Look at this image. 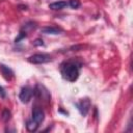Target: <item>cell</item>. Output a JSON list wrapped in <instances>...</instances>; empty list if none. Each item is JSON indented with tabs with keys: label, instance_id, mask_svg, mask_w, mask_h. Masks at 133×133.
<instances>
[{
	"label": "cell",
	"instance_id": "cell-3",
	"mask_svg": "<svg viewBox=\"0 0 133 133\" xmlns=\"http://www.w3.org/2000/svg\"><path fill=\"white\" fill-rule=\"evenodd\" d=\"M76 106L78 107V110L80 111V113H81L83 116H85V115L87 114L89 108H90V101H89L87 98L81 99L78 103H76Z\"/></svg>",
	"mask_w": 133,
	"mask_h": 133
},
{
	"label": "cell",
	"instance_id": "cell-11",
	"mask_svg": "<svg viewBox=\"0 0 133 133\" xmlns=\"http://www.w3.org/2000/svg\"><path fill=\"white\" fill-rule=\"evenodd\" d=\"M69 4H70V6H71L72 8H75V9L78 8V7H80V5H81L80 0H70Z\"/></svg>",
	"mask_w": 133,
	"mask_h": 133
},
{
	"label": "cell",
	"instance_id": "cell-9",
	"mask_svg": "<svg viewBox=\"0 0 133 133\" xmlns=\"http://www.w3.org/2000/svg\"><path fill=\"white\" fill-rule=\"evenodd\" d=\"M38 126H39V125H38V124H36L33 119L28 121V122H27V124H26V128H27V130H28V131H30V132L35 131V130L37 129V127H38Z\"/></svg>",
	"mask_w": 133,
	"mask_h": 133
},
{
	"label": "cell",
	"instance_id": "cell-10",
	"mask_svg": "<svg viewBox=\"0 0 133 133\" xmlns=\"http://www.w3.org/2000/svg\"><path fill=\"white\" fill-rule=\"evenodd\" d=\"M1 118H2L3 122H7L10 118V112H9L8 109H4L3 110L2 114H1Z\"/></svg>",
	"mask_w": 133,
	"mask_h": 133
},
{
	"label": "cell",
	"instance_id": "cell-1",
	"mask_svg": "<svg viewBox=\"0 0 133 133\" xmlns=\"http://www.w3.org/2000/svg\"><path fill=\"white\" fill-rule=\"evenodd\" d=\"M60 73L64 80L74 82L78 79L80 74V64L75 60H66L60 65Z\"/></svg>",
	"mask_w": 133,
	"mask_h": 133
},
{
	"label": "cell",
	"instance_id": "cell-13",
	"mask_svg": "<svg viewBox=\"0 0 133 133\" xmlns=\"http://www.w3.org/2000/svg\"><path fill=\"white\" fill-rule=\"evenodd\" d=\"M0 94L2 95V97H4V95H5V94H4V89H3L1 86H0Z\"/></svg>",
	"mask_w": 133,
	"mask_h": 133
},
{
	"label": "cell",
	"instance_id": "cell-12",
	"mask_svg": "<svg viewBox=\"0 0 133 133\" xmlns=\"http://www.w3.org/2000/svg\"><path fill=\"white\" fill-rule=\"evenodd\" d=\"M33 45L34 46H44V43L41 39H36L35 42H33Z\"/></svg>",
	"mask_w": 133,
	"mask_h": 133
},
{
	"label": "cell",
	"instance_id": "cell-5",
	"mask_svg": "<svg viewBox=\"0 0 133 133\" xmlns=\"http://www.w3.org/2000/svg\"><path fill=\"white\" fill-rule=\"evenodd\" d=\"M44 118H45L44 111H43L41 108L35 107V108L33 109V111H32V119H33L36 124H38V125H39L41 123H43Z\"/></svg>",
	"mask_w": 133,
	"mask_h": 133
},
{
	"label": "cell",
	"instance_id": "cell-7",
	"mask_svg": "<svg viewBox=\"0 0 133 133\" xmlns=\"http://www.w3.org/2000/svg\"><path fill=\"white\" fill-rule=\"evenodd\" d=\"M41 31L46 34H59L62 32V30L57 27H44L41 29Z\"/></svg>",
	"mask_w": 133,
	"mask_h": 133
},
{
	"label": "cell",
	"instance_id": "cell-8",
	"mask_svg": "<svg viewBox=\"0 0 133 133\" xmlns=\"http://www.w3.org/2000/svg\"><path fill=\"white\" fill-rule=\"evenodd\" d=\"M68 5V3L65 1H57V2H53L49 5V7L53 10H58V9H62Z\"/></svg>",
	"mask_w": 133,
	"mask_h": 133
},
{
	"label": "cell",
	"instance_id": "cell-4",
	"mask_svg": "<svg viewBox=\"0 0 133 133\" xmlns=\"http://www.w3.org/2000/svg\"><path fill=\"white\" fill-rule=\"evenodd\" d=\"M32 94H33V90L28 87V86H25L21 89V92L19 95V98L21 100L22 103H28L30 100H31V97H32Z\"/></svg>",
	"mask_w": 133,
	"mask_h": 133
},
{
	"label": "cell",
	"instance_id": "cell-6",
	"mask_svg": "<svg viewBox=\"0 0 133 133\" xmlns=\"http://www.w3.org/2000/svg\"><path fill=\"white\" fill-rule=\"evenodd\" d=\"M0 72L1 74L3 75V77L6 79V80H10L12 77H14V72L10 68L4 65V64H0Z\"/></svg>",
	"mask_w": 133,
	"mask_h": 133
},
{
	"label": "cell",
	"instance_id": "cell-2",
	"mask_svg": "<svg viewBox=\"0 0 133 133\" xmlns=\"http://www.w3.org/2000/svg\"><path fill=\"white\" fill-rule=\"evenodd\" d=\"M52 60V57L49 54L46 53H37V54H33L28 58V61L30 63H34V64H41V63H46Z\"/></svg>",
	"mask_w": 133,
	"mask_h": 133
}]
</instances>
